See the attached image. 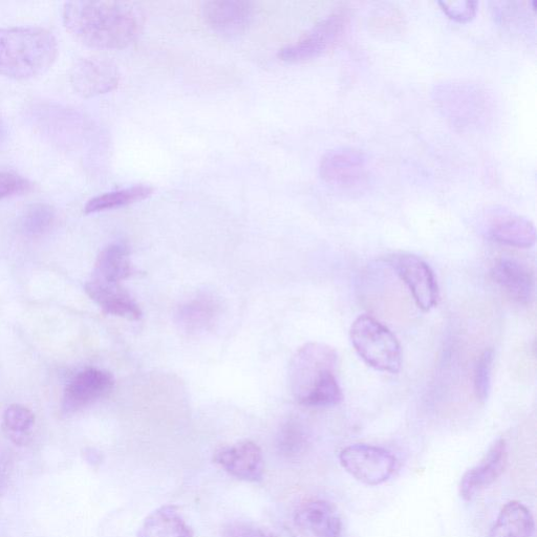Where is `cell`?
<instances>
[{
    "label": "cell",
    "mask_w": 537,
    "mask_h": 537,
    "mask_svg": "<svg viewBox=\"0 0 537 537\" xmlns=\"http://www.w3.org/2000/svg\"><path fill=\"white\" fill-rule=\"evenodd\" d=\"M62 21L81 44L99 50H120L132 45L143 27L141 11L124 2L66 3Z\"/></svg>",
    "instance_id": "6da1fadb"
},
{
    "label": "cell",
    "mask_w": 537,
    "mask_h": 537,
    "mask_svg": "<svg viewBox=\"0 0 537 537\" xmlns=\"http://www.w3.org/2000/svg\"><path fill=\"white\" fill-rule=\"evenodd\" d=\"M337 351L321 342H309L292 358L289 370L291 392L304 406L328 407L342 402L337 380Z\"/></svg>",
    "instance_id": "7a4b0ae2"
},
{
    "label": "cell",
    "mask_w": 537,
    "mask_h": 537,
    "mask_svg": "<svg viewBox=\"0 0 537 537\" xmlns=\"http://www.w3.org/2000/svg\"><path fill=\"white\" fill-rule=\"evenodd\" d=\"M58 41L40 27L0 29V76L29 80L46 74L58 56Z\"/></svg>",
    "instance_id": "3957f363"
},
{
    "label": "cell",
    "mask_w": 537,
    "mask_h": 537,
    "mask_svg": "<svg viewBox=\"0 0 537 537\" xmlns=\"http://www.w3.org/2000/svg\"><path fill=\"white\" fill-rule=\"evenodd\" d=\"M352 345L369 367L397 374L402 365L400 343L393 332L371 315L357 317L350 329Z\"/></svg>",
    "instance_id": "277c9868"
},
{
    "label": "cell",
    "mask_w": 537,
    "mask_h": 537,
    "mask_svg": "<svg viewBox=\"0 0 537 537\" xmlns=\"http://www.w3.org/2000/svg\"><path fill=\"white\" fill-rule=\"evenodd\" d=\"M319 173L332 187L353 193L361 191L370 179L367 158L351 147L330 150L320 161Z\"/></svg>",
    "instance_id": "5b68a950"
},
{
    "label": "cell",
    "mask_w": 537,
    "mask_h": 537,
    "mask_svg": "<svg viewBox=\"0 0 537 537\" xmlns=\"http://www.w3.org/2000/svg\"><path fill=\"white\" fill-rule=\"evenodd\" d=\"M339 460L353 478L369 486L389 481L397 466V459L389 450L368 444L346 447Z\"/></svg>",
    "instance_id": "8992f818"
},
{
    "label": "cell",
    "mask_w": 537,
    "mask_h": 537,
    "mask_svg": "<svg viewBox=\"0 0 537 537\" xmlns=\"http://www.w3.org/2000/svg\"><path fill=\"white\" fill-rule=\"evenodd\" d=\"M348 26V16L334 12L300 37L293 44L278 52L279 59L287 62H300L317 58L331 50L341 39Z\"/></svg>",
    "instance_id": "52a82bcc"
},
{
    "label": "cell",
    "mask_w": 537,
    "mask_h": 537,
    "mask_svg": "<svg viewBox=\"0 0 537 537\" xmlns=\"http://www.w3.org/2000/svg\"><path fill=\"white\" fill-rule=\"evenodd\" d=\"M390 265L410 290L417 307L423 312L436 308L439 288L431 267L419 256L408 253L391 255Z\"/></svg>",
    "instance_id": "ba28073f"
},
{
    "label": "cell",
    "mask_w": 537,
    "mask_h": 537,
    "mask_svg": "<svg viewBox=\"0 0 537 537\" xmlns=\"http://www.w3.org/2000/svg\"><path fill=\"white\" fill-rule=\"evenodd\" d=\"M119 70L110 59L91 56L79 59L70 71L74 91L84 98L110 93L118 87Z\"/></svg>",
    "instance_id": "9c48e42d"
},
{
    "label": "cell",
    "mask_w": 537,
    "mask_h": 537,
    "mask_svg": "<svg viewBox=\"0 0 537 537\" xmlns=\"http://www.w3.org/2000/svg\"><path fill=\"white\" fill-rule=\"evenodd\" d=\"M228 474L246 482H260L265 472V462L261 447L252 441H242L219 448L213 456Z\"/></svg>",
    "instance_id": "30bf717a"
},
{
    "label": "cell",
    "mask_w": 537,
    "mask_h": 537,
    "mask_svg": "<svg viewBox=\"0 0 537 537\" xmlns=\"http://www.w3.org/2000/svg\"><path fill=\"white\" fill-rule=\"evenodd\" d=\"M115 385V379L109 372L88 369L80 372L64 391L62 410L67 415L82 410L99 399L109 395Z\"/></svg>",
    "instance_id": "8fae6325"
},
{
    "label": "cell",
    "mask_w": 537,
    "mask_h": 537,
    "mask_svg": "<svg viewBox=\"0 0 537 537\" xmlns=\"http://www.w3.org/2000/svg\"><path fill=\"white\" fill-rule=\"evenodd\" d=\"M202 15L212 31L234 36L249 28L253 19V6L244 0H212L203 4Z\"/></svg>",
    "instance_id": "7c38bea8"
},
{
    "label": "cell",
    "mask_w": 537,
    "mask_h": 537,
    "mask_svg": "<svg viewBox=\"0 0 537 537\" xmlns=\"http://www.w3.org/2000/svg\"><path fill=\"white\" fill-rule=\"evenodd\" d=\"M508 463L507 443L500 439L490 447L483 460L469 469L460 483V496L465 501L474 499L478 493L496 482Z\"/></svg>",
    "instance_id": "4fadbf2b"
},
{
    "label": "cell",
    "mask_w": 537,
    "mask_h": 537,
    "mask_svg": "<svg viewBox=\"0 0 537 537\" xmlns=\"http://www.w3.org/2000/svg\"><path fill=\"white\" fill-rule=\"evenodd\" d=\"M491 277L515 302L530 305L535 296L533 272L518 260L503 257L493 265Z\"/></svg>",
    "instance_id": "5bb4252c"
},
{
    "label": "cell",
    "mask_w": 537,
    "mask_h": 537,
    "mask_svg": "<svg viewBox=\"0 0 537 537\" xmlns=\"http://www.w3.org/2000/svg\"><path fill=\"white\" fill-rule=\"evenodd\" d=\"M295 524L313 537H341L342 521L337 508L330 502L314 500L300 506Z\"/></svg>",
    "instance_id": "9a60e30c"
},
{
    "label": "cell",
    "mask_w": 537,
    "mask_h": 537,
    "mask_svg": "<svg viewBox=\"0 0 537 537\" xmlns=\"http://www.w3.org/2000/svg\"><path fill=\"white\" fill-rule=\"evenodd\" d=\"M84 289L105 314L133 321L142 318V310L136 300L120 284L104 283L93 278Z\"/></svg>",
    "instance_id": "2e32d148"
},
{
    "label": "cell",
    "mask_w": 537,
    "mask_h": 537,
    "mask_svg": "<svg viewBox=\"0 0 537 537\" xmlns=\"http://www.w3.org/2000/svg\"><path fill=\"white\" fill-rule=\"evenodd\" d=\"M490 238L502 245L528 249L536 241V229L527 218L508 213L494 219L488 229Z\"/></svg>",
    "instance_id": "e0dca14e"
},
{
    "label": "cell",
    "mask_w": 537,
    "mask_h": 537,
    "mask_svg": "<svg viewBox=\"0 0 537 537\" xmlns=\"http://www.w3.org/2000/svg\"><path fill=\"white\" fill-rule=\"evenodd\" d=\"M192 528L187 524L176 506L166 505L149 514L142 524L138 537H193Z\"/></svg>",
    "instance_id": "ac0fdd59"
},
{
    "label": "cell",
    "mask_w": 537,
    "mask_h": 537,
    "mask_svg": "<svg viewBox=\"0 0 537 537\" xmlns=\"http://www.w3.org/2000/svg\"><path fill=\"white\" fill-rule=\"evenodd\" d=\"M134 273L130 249L116 243L107 246L98 255L93 278L104 283L120 284Z\"/></svg>",
    "instance_id": "d6986e66"
},
{
    "label": "cell",
    "mask_w": 537,
    "mask_h": 537,
    "mask_svg": "<svg viewBox=\"0 0 537 537\" xmlns=\"http://www.w3.org/2000/svg\"><path fill=\"white\" fill-rule=\"evenodd\" d=\"M533 532L534 519L530 510L524 504L512 501L501 510L489 537H531Z\"/></svg>",
    "instance_id": "ffe728a7"
},
{
    "label": "cell",
    "mask_w": 537,
    "mask_h": 537,
    "mask_svg": "<svg viewBox=\"0 0 537 537\" xmlns=\"http://www.w3.org/2000/svg\"><path fill=\"white\" fill-rule=\"evenodd\" d=\"M218 313V306L210 297H198L182 306L178 313V324L188 333L209 329Z\"/></svg>",
    "instance_id": "44dd1931"
},
{
    "label": "cell",
    "mask_w": 537,
    "mask_h": 537,
    "mask_svg": "<svg viewBox=\"0 0 537 537\" xmlns=\"http://www.w3.org/2000/svg\"><path fill=\"white\" fill-rule=\"evenodd\" d=\"M154 189L145 185L103 193L91 199L84 207V213L92 214L117 209L141 202L153 195Z\"/></svg>",
    "instance_id": "7402d4cb"
},
{
    "label": "cell",
    "mask_w": 537,
    "mask_h": 537,
    "mask_svg": "<svg viewBox=\"0 0 537 537\" xmlns=\"http://www.w3.org/2000/svg\"><path fill=\"white\" fill-rule=\"evenodd\" d=\"M35 415L28 407L20 404L8 406L4 413L3 427L7 437L16 445H27L31 440V429Z\"/></svg>",
    "instance_id": "603a6c76"
},
{
    "label": "cell",
    "mask_w": 537,
    "mask_h": 537,
    "mask_svg": "<svg viewBox=\"0 0 537 537\" xmlns=\"http://www.w3.org/2000/svg\"><path fill=\"white\" fill-rule=\"evenodd\" d=\"M310 445V437L303 423L290 420L285 423L277 436L279 454L287 459L302 457Z\"/></svg>",
    "instance_id": "cb8c5ba5"
},
{
    "label": "cell",
    "mask_w": 537,
    "mask_h": 537,
    "mask_svg": "<svg viewBox=\"0 0 537 537\" xmlns=\"http://www.w3.org/2000/svg\"><path fill=\"white\" fill-rule=\"evenodd\" d=\"M55 210L48 204L32 205L25 213L21 227L29 236L44 234L53 224Z\"/></svg>",
    "instance_id": "d4e9b609"
},
{
    "label": "cell",
    "mask_w": 537,
    "mask_h": 537,
    "mask_svg": "<svg viewBox=\"0 0 537 537\" xmlns=\"http://www.w3.org/2000/svg\"><path fill=\"white\" fill-rule=\"evenodd\" d=\"M493 360V351L485 350L476 365L475 392L481 402L487 401L491 391Z\"/></svg>",
    "instance_id": "484cf974"
},
{
    "label": "cell",
    "mask_w": 537,
    "mask_h": 537,
    "mask_svg": "<svg viewBox=\"0 0 537 537\" xmlns=\"http://www.w3.org/2000/svg\"><path fill=\"white\" fill-rule=\"evenodd\" d=\"M31 188V182L24 177L0 170V200L24 195Z\"/></svg>",
    "instance_id": "4316f807"
},
{
    "label": "cell",
    "mask_w": 537,
    "mask_h": 537,
    "mask_svg": "<svg viewBox=\"0 0 537 537\" xmlns=\"http://www.w3.org/2000/svg\"><path fill=\"white\" fill-rule=\"evenodd\" d=\"M222 537H294L288 534H275L274 532L256 527L245 522H233L226 525Z\"/></svg>",
    "instance_id": "83f0119b"
},
{
    "label": "cell",
    "mask_w": 537,
    "mask_h": 537,
    "mask_svg": "<svg viewBox=\"0 0 537 537\" xmlns=\"http://www.w3.org/2000/svg\"><path fill=\"white\" fill-rule=\"evenodd\" d=\"M442 10L458 21H468L476 16L479 3L476 0H460V2H439Z\"/></svg>",
    "instance_id": "f1b7e54d"
},
{
    "label": "cell",
    "mask_w": 537,
    "mask_h": 537,
    "mask_svg": "<svg viewBox=\"0 0 537 537\" xmlns=\"http://www.w3.org/2000/svg\"><path fill=\"white\" fill-rule=\"evenodd\" d=\"M82 456H83V459L87 461V463H89L91 466H94V467L99 466L103 461V457L100 451L91 447L85 448L83 450Z\"/></svg>",
    "instance_id": "f546056e"
},
{
    "label": "cell",
    "mask_w": 537,
    "mask_h": 537,
    "mask_svg": "<svg viewBox=\"0 0 537 537\" xmlns=\"http://www.w3.org/2000/svg\"><path fill=\"white\" fill-rule=\"evenodd\" d=\"M7 485V477L4 466L0 464V496H2Z\"/></svg>",
    "instance_id": "4dcf8cb0"
},
{
    "label": "cell",
    "mask_w": 537,
    "mask_h": 537,
    "mask_svg": "<svg viewBox=\"0 0 537 537\" xmlns=\"http://www.w3.org/2000/svg\"><path fill=\"white\" fill-rule=\"evenodd\" d=\"M7 137V127L5 122L0 119V143H2Z\"/></svg>",
    "instance_id": "1f68e13d"
}]
</instances>
